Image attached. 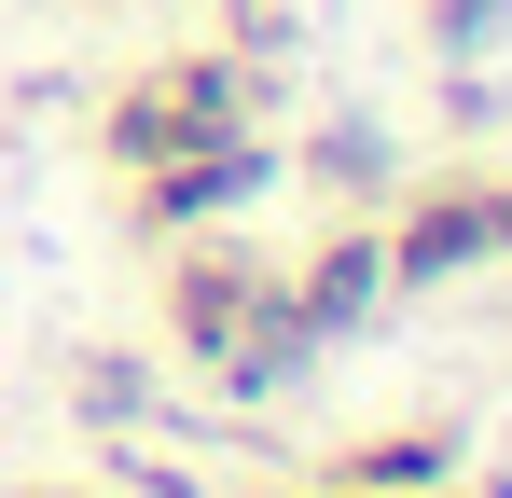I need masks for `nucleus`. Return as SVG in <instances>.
Instances as JSON below:
<instances>
[]
</instances>
